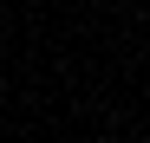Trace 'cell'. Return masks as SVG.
<instances>
[]
</instances>
